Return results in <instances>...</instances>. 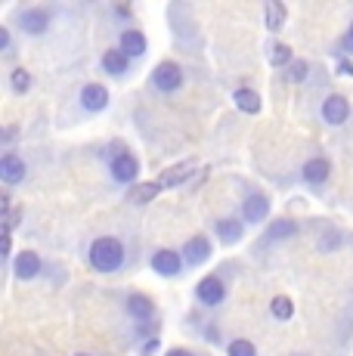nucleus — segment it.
Returning <instances> with one entry per match:
<instances>
[{
	"mask_svg": "<svg viewBox=\"0 0 353 356\" xmlns=\"http://www.w3.org/2000/svg\"><path fill=\"white\" fill-rule=\"evenodd\" d=\"M310 74H313V65H310L307 59H295V63L285 68V78H288V84H307Z\"/></svg>",
	"mask_w": 353,
	"mask_h": 356,
	"instance_id": "obj_26",
	"label": "nucleus"
},
{
	"mask_svg": "<svg viewBox=\"0 0 353 356\" xmlns=\"http://www.w3.org/2000/svg\"><path fill=\"white\" fill-rule=\"evenodd\" d=\"M291 356H304V353H291Z\"/></svg>",
	"mask_w": 353,
	"mask_h": 356,
	"instance_id": "obj_35",
	"label": "nucleus"
},
{
	"mask_svg": "<svg viewBox=\"0 0 353 356\" xmlns=\"http://www.w3.org/2000/svg\"><path fill=\"white\" fill-rule=\"evenodd\" d=\"M158 193H161V183H137V186L127 193V202L131 204H149Z\"/></svg>",
	"mask_w": 353,
	"mask_h": 356,
	"instance_id": "obj_25",
	"label": "nucleus"
},
{
	"mask_svg": "<svg viewBox=\"0 0 353 356\" xmlns=\"http://www.w3.org/2000/svg\"><path fill=\"white\" fill-rule=\"evenodd\" d=\"M183 81H186L183 65L174 63V59H161V63L149 72V90H152L155 97H174L176 90H183Z\"/></svg>",
	"mask_w": 353,
	"mask_h": 356,
	"instance_id": "obj_4",
	"label": "nucleus"
},
{
	"mask_svg": "<svg viewBox=\"0 0 353 356\" xmlns=\"http://www.w3.org/2000/svg\"><path fill=\"white\" fill-rule=\"evenodd\" d=\"M267 63L273 68H288L291 63H295V53H291L288 44H282V40H270L267 47Z\"/></svg>",
	"mask_w": 353,
	"mask_h": 356,
	"instance_id": "obj_22",
	"label": "nucleus"
},
{
	"mask_svg": "<svg viewBox=\"0 0 353 356\" xmlns=\"http://www.w3.org/2000/svg\"><path fill=\"white\" fill-rule=\"evenodd\" d=\"M214 236L220 245H239L242 236H245V220L239 214L220 217V220H214Z\"/></svg>",
	"mask_w": 353,
	"mask_h": 356,
	"instance_id": "obj_17",
	"label": "nucleus"
},
{
	"mask_svg": "<svg viewBox=\"0 0 353 356\" xmlns=\"http://www.w3.org/2000/svg\"><path fill=\"white\" fill-rule=\"evenodd\" d=\"M6 78H10V90L16 93V97H25V93L35 87V78H31V72L25 65H13Z\"/></svg>",
	"mask_w": 353,
	"mask_h": 356,
	"instance_id": "obj_21",
	"label": "nucleus"
},
{
	"mask_svg": "<svg viewBox=\"0 0 353 356\" xmlns=\"http://www.w3.org/2000/svg\"><path fill=\"white\" fill-rule=\"evenodd\" d=\"M180 251H183V260H186V270H199V266H205L208 260H211L214 242L205 232H195V236H189L186 242H183Z\"/></svg>",
	"mask_w": 353,
	"mask_h": 356,
	"instance_id": "obj_12",
	"label": "nucleus"
},
{
	"mask_svg": "<svg viewBox=\"0 0 353 356\" xmlns=\"http://www.w3.org/2000/svg\"><path fill=\"white\" fill-rule=\"evenodd\" d=\"M165 356H199L195 350H189V347H171Z\"/></svg>",
	"mask_w": 353,
	"mask_h": 356,
	"instance_id": "obj_33",
	"label": "nucleus"
},
{
	"mask_svg": "<svg viewBox=\"0 0 353 356\" xmlns=\"http://www.w3.org/2000/svg\"><path fill=\"white\" fill-rule=\"evenodd\" d=\"M72 356H93V353H87V350H78V353H72Z\"/></svg>",
	"mask_w": 353,
	"mask_h": 356,
	"instance_id": "obj_34",
	"label": "nucleus"
},
{
	"mask_svg": "<svg viewBox=\"0 0 353 356\" xmlns=\"http://www.w3.org/2000/svg\"><path fill=\"white\" fill-rule=\"evenodd\" d=\"M112 13H115L118 19H133V10H131L127 3H115V6H112Z\"/></svg>",
	"mask_w": 353,
	"mask_h": 356,
	"instance_id": "obj_32",
	"label": "nucleus"
},
{
	"mask_svg": "<svg viewBox=\"0 0 353 356\" xmlns=\"http://www.w3.org/2000/svg\"><path fill=\"white\" fill-rule=\"evenodd\" d=\"M195 168H199V161H192V159H189V161H180L176 168H167L165 174H161V180H158L161 189H171V186H180V183H186L189 177H192Z\"/></svg>",
	"mask_w": 353,
	"mask_h": 356,
	"instance_id": "obj_19",
	"label": "nucleus"
},
{
	"mask_svg": "<svg viewBox=\"0 0 353 356\" xmlns=\"http://www.w3.org/2000/svg\"><path fill=\"white\" fill-rule=\"evenodd\" d=\"M149 266L152 273H158L161 279H180L186 273V260H183L180 248H155L149 254Z\"/></svg>",
	"mask_w": 353,
	"mask_h": 356,
	"instance_id": "obj_10",
	"label": "nucleus"
},
{
	"mask_svg": "<svg viewBox=\"0 0 353 356\" xmlns=\"http://www.w3.org/2000/svg\"><path fill=\"white\" fill-rule=\"evenodd\" d=\"M0 53H3L6 59L16 56V47H13V29H10V25H0Z\"/></svg>",
	"mask_w": 353,
	"mask_h": 356,
	"instance_id": "obj_28",
	"label": "nucleus"
},
{
	"mask_svg": "<svg viewBox=\"0 0 353 356\" xmlns=\"http://www.w3.org/2000/svg\"><path fill=\"white\" fill-rule=\"evenodd\" d=\"M192 294H195V304H199V307H205V310H217V307L227 304L229 289H227V282H223L220 273H208L205 279H199V282H195Z\"/></svg>",
	"mask_w": 353,
	"mask_h": 356,
	"instance_id": "obj_6",
	"label": "nucleus"
},
{
	"mask_svg": "<svg viewBox=\"0 0 353 356\" xmlns=\"http://www.w3.org/2000/svg\"><path fill=\"white\" fill-rule=\"evenodd\" d=\"M53 19H56V10L47 3L19 6L16 16H13V29L22 34V38H44L53 29Z\"/></svg>",
	"mask_w": 353,
	"mask_h": 356,
	"instance_id": "obj_3",
	"label": "nucleus"
},
{
	"mask_svg": "<svg viewBox=\"0 0 353 356\" xmlns=\"http://www.w3.org/2000/svg\"><path fill=\"white\" fill-rule=\"evenodd\" d=\"M270 316H273L276 323H288V319L295 316V304H291L288 294H276V298L270 300Z\"/></svg>",
	"mask_w": 353,
	"mask_h": 356,
	"instance_id": "obj_24",
	"label": "nucleus"
},
{
	"mask_svg": "<svg viewBox=\"0 0 353 356\" xmlns=\"http://www.w3.org/2000/svg\"><path fill=\"white\" fill-rule=\"evenodd\" d=\"M297 223L295 220H288V217H279V220H273L267 227V238L270 242H285V238H291V236H297Z\"/></svg>",
	"mask_w": 353,
	"mask_h": 356,
	"instance_id": "obj_23",
	"label": "nucleus"
},
{
	"mask_svg": "<svg viewBox=\"0 0 353 356\" xmlns=\"http://www.w3.org/2000/svg\"><path fill=\"white\" fill-rule=\"evenodd\" d=\"M227 356H257V347L248 338H233L227 344Z\"/></svg>",
	"mask_w": 353,
	"mask_h": 356,
	"instance_id": "obj_27",
	"label": "nucleus"
},
{
	"mask_svg": "<svg viewBox=\"0 0 353 356\" xmlns=\"http://www.w3.org/2000/svg\"><path fill=\"white\" fill-rule=\"evenodd\" d=\"M10 273L19 279V282H35V279L40 276V273H44V260H40L38 251L25 248V251H19V254L13 257Z\"/></svg>",
	"mask_w": 353,
	"mask_h": 356,
	"instance_id": "obj_14",
	"label": "nucleus"
},
{
	"mask_svg": "<svg viewBox=\"0 0 353 356\" xmlns=\"http://www.w3.org/2000/svg\"><path fill=\"white\" fill-rule=\"evenodd\" d=\"M0 180H3L6 189H13V186H19V183L28 180V161H25L16 149H10V152L0 155Z\"/></svg>",
	"mask_w": 353,
	"mask_h": 356,
	"instance_id": "obj_13",
	"label": "nucleus"
},
{
	"mask_svg": "<svg viewBox=\"0 0 353 356\" xmlns=\"http://www.w3.org/2000/svg\"><path fill=\"white\" fill-rule=\"evenodd\" d=\"M84 257H87V266L93 273H99V276H118V273H124L131 266V248H127L124 238L112 236V232L90 238Z\"/></svg>",
	"mask_w": 353,
	"mask_h": 356,
	"instance_id": "obj_1",
	"label": "nucleus"
},
{
	"mask_svg": "<svg viewBox=\"0 0 353 356\" xmlns=\"http://www.w3.org/2000/svg\"><path fill=\"white\" fill-rule=\"evenodd\" d=\"M335 74H338V78H353V63H350V56H338Z\"/></svg>",
	"mask_w": 353,
	"mask_h": 356,
	"instance_id": "obj_31",
	"label": "nucleus"
},
{
	"mask_svg": "<svg viewBox=\"0 0 353 356\" xmlns=\"http://www.w3.org/2000/svg\"><path fill=\"white\" fill-rule=\"evenodd\" d=\"M341 242H344V236H341V232H325V236H322V238H319V242H316V248L329 254V251H335V248H338V245H341Z\"/></svg>",
	"mask_w": 353,
	"mask_h": 356,
	"instance_id": "obj_29",
	"label": "nucleus"
},
{
	"mask_svg": "<svg viewBox=\"0 0 353 356\" xmlns=\"http://www.w3.org/2000/svg\"><path fill=\"white\" fill-rule=\"evenodd\" d=\"M239 217L245 220V227H263L270 220V198L261 189H248L239 202Z\"/></svg>",
	"mask_w": 353,
	"mask_h": 356,
	"instance_id": "obj_8",
	"label": "nucleus"
},
{
	"mask_svg": "<svg viewBox=\"0 0 353 356\" xmlns=\"http://www.w3.org/2000/svg\"><path fill=\"white\" fill-rule=\"evenodd\" d=\"M285 22H288V6L279 3V0H267L263 3V25L273 34H279L285 29Z\"/></svg>",
	"mask_w": 353,
	"mask_h": 356,
	"instance_id": "obj_18",
	"label": "nucleus"
},
{
	"mask_svg": "<svg viewBox=\"0 0 353 356\" xmlns=\"http://www.w3.org/2000/svg\"><path fill=\"white\" fill-rule=\"evenodd\" d=\"M335 56H353V19H350V25H347V31H344V38H341V44H338V50H335Z\"/></svg>",
	"mask_w": 353,
	"mask_h": 356,
	"instance_id": "obj_30",
	"label": "nucleus"
},
{
	"mask_svg": "<svg viewBox=\"0 0 353 356\" xmlns=\"http://www.w3.org/2000/svg\"><path fill=\"white\" fill-rule=\"evenodd\" d=\"M350 115H353V106H350V99L344 97V93H329L322 102H319V121H322L325 127H344L350 121Z\"/></svg>",
	"mask_w": 353,
	"mask_h": 356,
	"instance_id": "obj_9",
	"label": "nucleus"
},
{
	"mask_svg": "<svg viewBox=\"0 0 353 356\" xmlns=\"http://www.w3.org/2000/svg\"><path fill=\"white\" fill-rule=\"evenodd\" d=\"M108 87L99 84V81H87L84 87L78 90V108L84 118H93V115H103L108 108Z\"/></svg>",
	"mask_w": 353,
	"mask_h": 356,
	"instance_id": "obj_11",
	"label": "nucleus"
},
{
	"mask_svg": "<svg viewBox=\"0 0 353 356\" xmlns=\"http://www.w3.org/2000/svg\"><path fill=\"white\" fill-rule=\"evenodd\" d=\"M106 174L115 186H131V189L137 186L142 168H140V159L133 155V149L121 146V143L108 149L106 152Z\"/></svg>",
	"mask_w": 353,
	"mask_h": 356,
	"instance_id": "obj_2",
	"label": "nucleus"
},
{
	"mask_svg": "<svg viewBox=\"0 0 353 356\" xmlns=\"http://www.w3.org/2000/svg\"><path fill=\"white\" fill-rule=\"evenodd\" d=\"M233 102H236V108L245 112V115H261V108H263L261 93L251 90V87H239V90H233Z\"/></svg>",
	"mask_w": 353,
	"mask_h": 356,
	"instance_id": "obj_20",
	"label": "nucleus"
},
{
	"mask_svg": "<svg viewBox=\"0 0 353 356\" xmlns=\"http://www.w3.org/2000/svg\"><path fill=\"white\" fill-rule=\"evenodd\" d=\"M124 313H127V319H133L137 325H142V323H152L158 310H155V300L149 298V294L127 291L124 294Z\"/></svg>",
	"mask_w": 353,
	"mask_h": 356,
	"instance_id": "obj_15",
	"label": "nucleus"
},
{
	"mask_svg": "<svg viewBox=\"0 0 353 356\" xmlns=\"http://www.w3.org/2000/svg\"><path fill=\"white\" fill-rule=\"evenodd\" d=\"M133 68H137V63H133V59L127 56L121 47H106V50L99 53V72H103L106 78L127 81L133 74Z\"/></svg>",
	"mask_w": 353,
	"mask_h": 356,
	"instance_id": "obj_7",
	"label": "nucleus"
},
{
	"mask_svg": "<svg viewBox=\"0 0 353 356\" xmlns=\"http://www.w3.org/2000/svg\"><path fill=\"white\" fill-rule=\"evenodd\" d=\"M297 180L304 183V186L310 189V193H325V186H329V180H331V161H329V155H322V152H316V155H310V159H304L301 161V168H297Z\"/></svg>",
	"mask_w": 353,
	"mask_h": 356,
	"instance_id": "obj_5",
	"label": "nucleus"
},
{
	"mask_svg": "<svg viewBox=\"0 0 353 356\" xmlns=\"http://www.w3.org/2000/svg\"><path fill=\"white\" fill-rule=\"evenodd\" d=\"M115 47H121V50H124L133 63H140V59L149 53V38H146V31H142V29H137V25H127V29L118 31Z\"/></svg>",
	"mask_w": 353,
	"mask_h": 356,
	"instance_id": "obj_16",
	"label": "nucleus"
}]
</instances>
